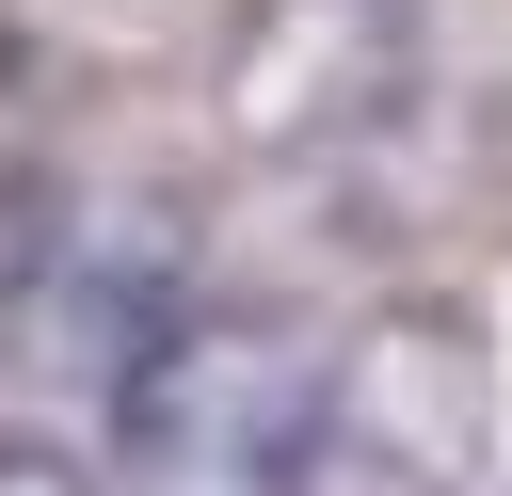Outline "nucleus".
Here are the masks:
<instances>
[{
  "instance_id": "nucleus-3",
  "label": "nucleus",
  "mask_w": 512,
  "mask_h": 496,
  "mask_svg": "<svg viewBox=\"0 0 512 496\" xmlns=\"http://www.w3.org/2000/svg\"><path fill=\"white\" fill-rule=\"evenodd\" d=\"M208 96L256 160H336L416 96V0H240Z\"/></svg>"
},
{
  "instance_id": "nucleus-1",
  "label": "nucleus",
  "mask_w": 512,
  "mask_h": 496,
  "mask_svg": "<svg viewBox=\"0 0 512 496\" xmlns=\"http://www.w3.org/2000/svg\"><path fill=\"white\" fill-rule=\"evenodd\" d=\"M496 464V336L448 288H400L352 320V352H320V448L304 496H464Z\"/></svg>"
},
{
  "instance_id": "nucleus-2",
  "label": "nucleus",
  "mask_w": 512,
  "mask_h": 496,
  "mask_svg": "<svg viewBox=\"0 0 512 496\" xmlns=\"http://www.w3.org/2000/svg\"><path fill=\"white\" fill-rule=\"evenodd\" d=\"M112 448H128V496H304L320 352H288L272 320H176L112 384Z\"/></svg>"
},
{
  "instance_id": "nucleus-4",
  "label": "nucleus",
  "mask_w": 512,
  "mask_h": 496,
  "mask_svg": "<svg viewBox=\"0 0 512 496\" xmlns=\"http://www.w3.org/2000/svg\"><path fill=\"white\" fill-rule=\"evenodd\" d=\"M0 496H96V464L48 448V432H0Z\"/></svg>"
}]
</instances>
